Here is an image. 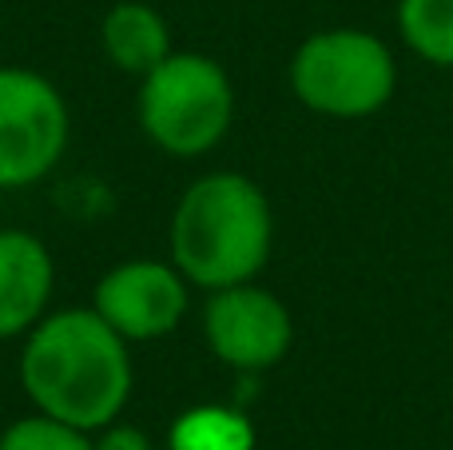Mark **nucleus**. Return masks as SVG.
<instances>
[{
    "label": "nucleus",
    "mask_w": 453,
    "mask_h": 450,
    "mask_svg": "<svg viewBox=\"0 0 453 450\" xmlns=\"http://www.w3.org/2000/svg\"><path fill=\"white\" fill-rule=\"evenodd\" d=\"M20 387L32 411L80 431H104L132 399V343L116 335L96 307L48 311L20 347Z\"/></svg>",
    "instance_id": "f257e3e1"
},
{
    "label": "nucleus",
    "mask_w": 453,
    "mask_h": 450,
    "mask_svg": "<svg viewBox=\"0 0 453 450\" xmlns=\"http://www.w3.org/2000/svg\"><path fill=\"white\" fill-rule=\"evenodd\" d=\"M274 247L266 191L242 172H207L183 188L167 223V260L199 291L250 283Z\"/></svg>",
    "instance_id": "f03ea898"
},
{
    "label": "nucleus",
    "mask_w": 453,
    "mask_h": 450,
    "mask_svg": "<svg viewBox=\"0 0 453 450\" xmlns=\"http://www.w3.org/2000/svg\"><path fill=\"white\" fill-rule=\"evenodd\" d=\"M135 120L148 144L175 159L215 151L234 124V84L207 52H172L140 76Z\"/></svg>",
    "instance_id": "7ed1b4c3"
},
{
    "label": "nucleus",
    "mask_w": 453,
    "mask_h": 450,
    "mask_svg": "<svg viewBox=\"0 0 453 450\" xmlns=\"http://www.w3.org/2000/svg\"><path fill=\"white\" fill-rule=\"evenodd\" d=\"M290 92L326 120H366L394 100L398 64L382 36L366 28L311 32L290 56Z\"/></svg>",
    "instance_id": "20e7f679"
},
{
    "label": "nucleus",
    "mask_w": 453,
    "mask_h": 450,
    "mask_svg": "<svg viewBox=\"0 0 453 450\" xmlns=\"http://www.w3.org/2000/svg\"><path fill=\"white\" fill-rule=\"evenodd\" d=\"M64 92L36 68L0 64V191H20L56 172L68 151Z\"/></svg>",
    "instance_id": "39448f33"
},
{
    "label": "nucleus",
    "mask_w": 453,
    "mask_h": 450,
    "mask_svg": "<svg viewBox=\"0 0 453 450\" xmlns=\"http://www.w3.org/2000/svg\"><path fill=\"white\" fill-rule=\"evenodd\" d=\"M203 343L223 367L258 375L290 355L295 319L279 295L250 279V283H234L223 291H207Z\"/></svg>",
    "instance_id": "423d86ee"
},
{
    "label": "nucleus",
    "mask_w": 453,
    "mask_h": 450,
    "mask_svg": "<svg viewBox=\"0 0 453 450\" xmlns=\"http://www.w3.org/2000/svg\"><path fill=\"white\" fill-rule=\"evenodd\" d=\"M92 307L127 343H156L180 331L191 307V283L172 260L135 255L100 275Z\"/></svg>",
    "instance_id": "0eeeda50"
},
{
    "label": "nucleus",
    "mask_w": 453,
    "mask_h": 450,
    "mask_svg": "<svg viewBox=\"0 0 453 450\" xmlns=\"http://www.w3.org/2000/svg\"><path fill=\"white\" fill-rule=\"evenodd\" d=\"M56 260L32 231L0 228V343L24 339L48 315Z\"/></svg>",
    "instance_id": "6e6552de"
},
{
    "label": "nucleus",
    "mask_w": 453,
    "mask_h": 450,
    "mask_svg": "<svg viewBox=\"0 0 453 450\" xmlns=\"http://www.w3.org/2000/svg\"><path fill=\"white\" fill-rule=\"evenodd\" d=\"M100 48L124 76H148L159 60L175 52L167 20L143 0H116L100 20Z\"/></svg>",
    "instance_id": "1a4fd4ad"
},
{
    "label": "nucleus",
    "mask_w": 453,
    "mask_h": 450,
    "mask_svg": "<svg viewBox=\"0 0 453 450\" xmlns=\"http://www.w3.org/2000/svg\"><path fill=\"white\" fill-rule=\"evenodd\" d=\"M167 450H255V427L242 411L223 403H199L175 415Z\"/></svg>",
    "instance_id": "9d476101"
},
{
    "label": "nucleus",
    "mask_w": 453,
    "mask_h": 450,
    "mask_svg": "<svg viewBox=\"0 0 453 450\" xmlns=\"http://www.w3.org/2000/svg\"><path fill=\"white\" fill-rule=\"evenodd\" d=\"M398 32L426 64L453 68V0H398Z\"/></svg>",
    "instance_id": "9b49d317"
},
{
    "label": "nucleus",
    "mask_w": 453,
    "mask_h": 450,
    "mask_svg": "<svg viewBox=\"0 0 453 450\" xmlns=\"http://www.w3.org/2000/svg\"><path fill=\"white\" fill-rule=\"evenodd\" d=\"M0 450H96V438L92 431L32 411L0 431Z\"/></svg>",
    "instance_id": "f8f14e48"
},
{
    "label": "nucleus",
    "mask_w": 453,
    "mask_h": 450,
    "mask_svg": "<svg viewBox=\"0 0 453 450\" xmlns=\"http://www.w3.org/2000/svg\"><path fill=\"white\" fill-rule=\"evenodd\" d=\"M96 450H156V446H151V438L140 427L116 419L104 431H96Z\"/></svg>",
    "instance_id": "ddd939ff"
}]
</instances>
